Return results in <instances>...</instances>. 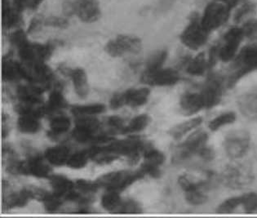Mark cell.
Returning a JSON list of instances; mask_svg holds the SVG:
<instances>
[{
  "mask_svg": "<svg viewBox=\"0 0 257 218\" xmlns=\"http://www.w3.org/2000/svg\"><path fill=\"white\" fill-rule=\"evenodd\" d=\"M74 183H75V189L78 190V191L80 192L81 194L88 195V196L95 194L99 190V188H100L96 181H92L84 180V179H79Z\"/></svg>",
  "mask_w": 257,
  "mask_h": 218,
  "instance_id": "f35d334b",
  "label": "cell"
},
{
  "mask_svg": "<svg viewBox=\"0 0 257 218\" xmlns=\"http://www.w3.org/2000/svg\"><path fill=\"white\" fill-rule=\"evenodd\" d=\"M9 118L8 116H6L5 113H3V129H2V135L3 138H7V136L9 135Z\"/></svg>",
  "mask_w": 257,
  "mask_h": 218,
  "instance_id": "db71d44e",
  "label": "cell"
},
{
  "mask_svg": "<svg viewBox=\"0 0 257 218\" xmlns=\"http://www.w3.org/2000/svg\"><path fill=\"white\" fill-rule=\"evenodd\" d=\"M209 34L201 23L199 15L193 14L190 18V23L181 33L180 40L186 48L197 51L207 44Z\"/></svg>",
  "mask_w": 257,
  "mask_h": 218,
  "instance_id": "3957f363",
  "label": "cell"
},
{
  "mask_svg": "<svg viewBox=\"0 0 257 218\" xmlns=\"http://www.w3.org/2000/svg\"><path fill=\"white\" fill-rule=\"evenodd\" d=\"M231 10L232 9L224 3L215 0L205 9L203 17L201 18V23L208 32L216 31L226 23Z\"/></svg>",
  "mask_w": 257,
  "mask_h": 218,
  "instance_id": "52a82bcc",
  "label": "cell"
},
{
  "mask_svg": "<svg viewBox=\"0 0 257 218\" xmlns=\"http://www.w3.org/2000/svg\"><path fill=\"white\" fill-rule=\"evenodd\" d=\"M257 70V45H247L242 48L233 59L227 85L233 87L249 73Z\"/></svg>",
  "mask_w": 257,
  "mask_h": 218,
  "instance_id": "6da1fadb",
  "label": "cell"
},
{
  "mask_svg": "<svg viewBox=\"0 0 257 218\" xmlns=\"http://www.w3.org/2000/svg\"><path fill=\"white\" fill-rule=\"evenodd\" d=\"M197 155L205 161H211L215 158V152L213 150L210 148L209 146H207V145L203 146V148H201L200 151H198Z\"/></svg>",
  "mask_w": 257,
  "mask_h": 218,
  "instance_id": "816d5d0a",
  "label": "cell"
},
{
  "mask_svg": "<svg viewBox=\"0 0 257 218\" xmlns=\"http://www.w3.org/2000/svg\"><path fill=\"white\" fill-rule=\"evenodd\" d=\"M22 12L19 11L11 5L10 0L2 1L3 27L6 30L20 27L22 24Z\"/></svg>",
  "mask_w": 257,
  "mask_h": 218,
  "instance_id": "ac0fdd59",
  "label": "cell"
},
{
  "mask_svg": "<svg viewBox=\"0 0 257 218\" xmlns=\"http://www.w3.org/2000/svg\"><path fill=\"white\" fill-rule=\"evenodd\" d=\"M61 71L71 79L74 84V91L79 98H86L89 93V84L85 70L80 67L74 69L61 67Z\"/></svg>",
  "mask_w": 257,
  "mask_h": 218,
  "instance_id": "4fadbf2b",
  "label": "cell"
},
{
  "mask_svg": "<svg viewBox=\"0 0 257 218\" xmlns=\"http://www.w3.org/2000/svg\"><path fill=\"white\" fill-rule=\"evenodd\" d=\"M70 156V149L65 146L50 147L44 153V159H46L48 163L57 167L67 164Z\"/></svg>",
  "mask_w": 257,
  "mask_h": 218,
  "instance_id": "7402d4cb",
  "label": "cell"
},
{
  "mask_svg": "<svg viewBox=\"0 0 257 218\" xmlns=\"http://www.w3.org/2000/svg\"><path fill=\"white\" fill-rule=\"evenodd\" d=\"M96 134L90 133V132L86 131L83 129H79V128H76L74 127V130L72 132V137L77 142L79 143H92L93 142L94 138H95Z\"/></svg>",
  "mask_w": 257,
  "mask_h": 218,
  "instance_id": "ee69618b",
  "label": "cell"
},
{
  "mask_svg": "<svg viewBox=\"0 0 257 218\" xmlns=\"http://www.w3.org/2000/svg\"><path fill=\"white\" fill-rule=\"evenodd\" d=\"M18 129L25 134H35L41 129L40 118L33 116H20L18 120Z\"/></svg>",
  "mask_w": 257,
  "mask_h": 218,
  "instance_id": "4316f807",
  "label": "cell"
},
{
  "mask_svg": "<svg viewBox=\"0 0 257 218\" xmlns=\"http://www.w3.org/2000/svg\"><path fill=\"white\" fill-rule=\"evenodd\" d=\"M67 105V101H66L61 89L53 90L49 95L46 105H44L45 111H46V116L61 112L62 110L66 108Z\"/></svg>",
  "mask_w": 257,
  "mask_h": 218,
  "instance_id": "484cf974",
  "label": "cell"
},
{
  "mask_svg": "<svg viewBox=\"0 0 257 218\" xmlns=\"http://www.w3.org/2000/svg\"><path fill=\"white\" fill-rule=\"evenodd\" d=\"M168 51L164 49L156 51L146 61V70H159L163 68L166 60L168 58Z\"/></svg>",
  "mask_w": 257,
  "mask_h": 218,
  "instance_id": "e575fe53",
  "label": "cell"
},
{
  "mask_svg": "<svg viewBox=\"0 0 257 218\" xmlns=\"http://www.w3.org/2000/svg\"><path fill=\"white\" fill-rule=\"evenodd\" d=\"M255 5L252 3H246L237 9L233 17V20L237 23H240L242 21L248 19L250 16L255 14Z\"/></svg>",
  "mask_w": 257,
  "mask_h": 218,
  "instance_id": "7bdbcfd3",
  "label": "cell"
},
{
  "mask_svg": "<svg viewBox=\"0 0 257 218\" xmlns=\"http://www.w3.org/2000/svg\"><path fill=\"white\" fill-rule=\"evenodd\" d=\"M107 126L109 127L112 133H122L125 128V123L123 119L119 116H113L108 117L106 120Z\"/></svg>",
  "mask_w": 257,
  "mask_h": 218,
  "instance_id": "f6af8a7d",
  "label": "cell"
},
{
  "mask_svg": "<svg viewBox=\"0 0 257 218\" xmlns=\"http://www.w3.org/2000/svg\"><path fill=\"white\" fill-rule=\"evenodd\" d=\"M9 41H10L13 46L15 47L18 49L19 47L22 46V45L29 41L28 38H27V33H26L23 30H21V29L17 30L9 36Z\"/></svg>",
  "mask_w": 257,
  "mask_h": 218,
  "instance_id": "bcb514c9",
  "label": "cell"
},
{
  "mask_svg": "<svg viewBox=\"0 0 257 218\" xmlns=\"http://www.w3.org/2000/svg\"><path fill=\"white\" fill-rule=\"evenodd\" d=\"M44 91L33 84L29 85H20L17 89V95L20 102L28 105H44Z\"/></svg>",
  "mask_w": 257,
  "mask_h": 218,
  "instance_id": "9a60e30c",
  "label": "cell"
},
{
  "mask_svg": "<svg viewBox=\"0 0 257 218\" xmlns=\"http://www.w3.org/2000/svg\"><path fill=\"white\" fill-rule=\"evenodd\" d=\"M88 151L90 159L97 164H109L115 161L119 156L114 154L107 146H99L95 145L90 148Z\"/></svg>",
  "mask_w": 257,
  "mask_h": 218,
  "instance_id": "44dd1931",
  "label": "cell"
},
{
  "mask_svg": "<svg viewBox=\"0 0 257 218\" xmlns=\"http://www.w3.org/2000/svg\"><path fill=\"white\" fill-rule=\"evenodd\" d=\"M208 134L203 130H197L192 133L181 144L177 146L173 155L175 163H182L198 154L201 148L207 145Z\"/></svg>",
  "mask_w": 257,
  "mask_h": 218,
  "instance_id": "8992f818",
  "label": "cell"
},
{
  "mask_svg": "<svg viewBox=\"0 0 257 218\" xmlns=\"http://www.w3.org/2000/svg\"><path fill=\"white\" fill-rule=\"evenodd\" d=\"M237 106L244 117L257 121V90L239 96L237 99Z\"/></svg>",
  "mask_w": 257,
  "mask_h": 218,
  "instance_id": "e0dca14e",
  "label": "cell"
},
{
  "mask_svg": "<svg viewBox=\"0 0 257 218\" xmlns=\"http://www.w3.org/2000/svg\"><path fill=\"white\" fill-rule=\"evenodd\" d=\"M151 122V118L147 115H140L130 121L128 125L125 126L122 134H133L143 131L148 127Z\"/></svg>",
  "mask_w": 257,
  "mask_h": 218,
  "instance_id": "4dcf8cb0",
  "label": "cell"
},
{
  "mask_svg": "<svg viewBox=\"0 0 257 218\" xmlns=\"http://www.w3.org/2000/svg\"><path fill=\"white\" fill-rule=\"evenodd\" d=\"M241 206V196L231 197L223 201L216 208L218 214H230Z\"/></svg>",
  "mask_w": 257,
  "mask_h": 218,
  "instance_id": "60d3db41",
  "label": "cell"
},
{
  "mask_svg": "<svg viewBox=\"0 0 257 218\" xmlns=\"http://www.w3.org/2000/svg\"><path fill=\"white\" fill-rule=\"evenodd\" d=\"M142 50V42L138 36L119 35L109 40L105 46L107 54L112 57H123L126 54H138Z\"/></svg>",
  "mask_w": 257,
  "mask_h": 218,
  "instance_id": "5b68a950",
  "label": "cell"
},
{
  "mask_svg": "<svg viewBox=\"0 0 257 218\" xmlns=\"http://www.w3.org/2000/svg\"><path fill=\"white\" fill-rule=\"evenodd\" d=\"M122 199L120 197L119 193L112 190H107L102 198H101V206L104 209L109 211L110 213L115 214Z\"/></svg>",
  "mask_w": 257,
  "mask_h": 218,
  "instance_id": "f546056e",
  "label": "cell"
},
{
  "mask_svg": "<svg viewBox=\"0 0 257 218\" xmlns=\"http://www.w3.org/2000/svg\"><path fill=\"white\" fill-rule=\"evenodd\" d=\"M250 146V136L245 130H236L227 134L223 146L228 157L238 159L246 155Z\"/></svg>",
  "mask_w": 257,
  "mask_h": 218,
  "instance_id": "ba28073f",
  "label": "cell"
},
{
  "mask_svg": "<svg viewBox=\"0 0 257 218\" xmlns=\"http://www.w3.org/2000/svg\"><path fill=\"white\" fill-rule=\"evenodd\" d=\"M143 213V208L142 205L138 201L128 198L122 200L115 214H142Z\"/></svg>",
  "mask_w": 257,
  "mask_h": 218,
  "instance_id": "74e56055",
  "label": "cell"
},
{
  "mask_svg": "<svg viewBox=\"0 0 257 218\" xmlns=\"http://www.w3.org/2000/svg\"><path fill=\"white\" fill-rule=\"evenodd\" d=\"M50 185L53 188V193L63 198L69 192L75 189V183L62 175H52L49 177Z\"/></svg>",
  "mask_w": 257,
  "mask_h": 218,
  "instance_id": "603a6c76",
  "label": "cell"
},
{
  "mask_svg": "<svg viewBox=\"0 0 257 218\" xmlns=\"http://www.w3.org/2000/svg\"><path fill=\"white\" fill-rule=\"evenodd\" d=\"M180 108L183 115L186 116H194L205 109L200 92H187L184 93L180 100Z\"/></svg>",
  "mask_w": 257,
  "mask_h": 218,
  "instance_id": "5bb4252c",
  "label": "cell"
},
{
  "mask_svg": "<svg viewBox=\"0 0 257 218\" xmlns=\"http://www.w3.org/2000/svg\"><path fill=\"white\" fill-rule=\"evenodd\" d=\"M202 123H203L202 117L190 119L185 122L173 127L170 130V135L173 139L180 140L187 133H190L193 130H196L198 127L202 125Z\"/></svg>",
  "mask_w": 257,
  "mask_h": 218,
  "instance_id": "d4e9b609",
  "label": "cell"
},
{
  "mask_svg": "<svg viewBox=\"0 0 257 218\" xmlns=\"http://www.w3.org/2000/svg\"><path fill=\"white\" fill-rule=\"evenodd\" d=\"M63 198L54 193H49L46 198L42 203H44V208L48 213H55L61 208L63 204Z\"/></svg>",
  "mask_w": 257,
  "mask_h": 218,
  "instance_id": "b9f144b4",
  "label": "cell"
},
{
  "mask_svg": "<svg viewBox=\"0 0 257 218\" xmlns=\"http://www.w3.org/2000/svg\"><path fill=\"white\" fill-rule=\"evenodd\" d=\"M2 78L5 82H17L24 79V67L22 63L8 57L4 58L2 66Z\"/></svg>",
  "mask_w": 257,
  "mask_h": 218,
  "instance_id": "d6986e66",
  "label": "cell"
},
{
  "mask_svg": "<svg viewBox=\"0 0 257 218\" xmlns=\"http://www.w3.org/2000/svg\"><path fill=\"white\" fill-rule=\"evenodd\" d=\"M50 174V166L39 154H33L27 160L21 161L20 175L33 176L37 178H49Z\"/></svg>",
  "mask_w": 257,
  "mask_h": 218,
  "instance_id": "8fae6325",
  "label": "cell"
},
{
  "mask_svg": "<svg viewBox=\"0 0 257 218\" xmlns=\"http://www.w3.org/2000/svg\"><path fill=\"white\" fill-rule=\"evenodd\" d=\"M245 36L248 38H257V21H250L246 22L243 27Z\"/></svg>",
  "mask_w": 257,
  "mask_h": 218,
  "instance_id": "681fc988",
  "label": "cell"
},
{
  "mask_svg": "<svg viewBox=\"0 0 257 218\" xmlns=\"http://www.w3.org/2000/svg\"><path fill=\"white\" fill-rule=\"evenodd\" d=\"M106 107L101 103L88 104V105H74L71 108V112L75 117L79 116H93L105 112Z\"/></svg>",
  "mask_w": 257,
  "mask_h": 218,
  "instance_id": "83f0119b",
  "label": "cell"
},
{
  "mask_svg": "<svg viewBox=\"0 0 257 218\" xmlns=\"http://www.w3.org/2000/svg\"><path fill=\"white\" fill-rule=\"evenodd\" d=\"M71 127V120L66 116H60L54 117L50 121V132L48 135L57 137L62 135L69 131Z\"/></svg>",
  "mask_w": 257,
  "mask_h": 218,
  "instance_id": "f1b7e54d",
  "label": "cell"
},
{
  "mask_svg": "<svg viewBox=\"0 0 257 218\" xmlns=\"http://www.w3.org/2000/svg\"><path fill=\"white\" fill-rule=\"evenodd\" d=\"M185 201L192 206H200L207 203V196L205 194L204 188H197L185 192Z\"/></svg>",
  "mask_w": 257,
  "mask_h": 218,
  "instance_id": "d590c367",
  "label": "cell"
},
{
  "mask_svg": "<svg viewBox=\"0 0 257 218\" xmlns=\"http://www.w3.org/2000/svg\"><path fill=\"white\" fill-rule=\"evenodd\" d=\"M44 19L45 18L42 15L35 16L30 23L27 32L29 34H33L40 31L41 27L44 26Z\"/></svg>",
  "mask_w": 257,
  "mask_h": 218,
  "instance_id": "c3c4849f",
  "label": "cell"
},
{
  "mask_svg": "<svg viewBox=\"0 0 257 218\" xmlns=\"http://www.w3.org/2000/svg\"><path fill=\"white\" fill-rule=\"evenodd\" d=\"M109 105L112 110L120 109L122 108L123 105H125L124 99H123V96L122 93H115L113 94L110 101H109Z\"/></svg>",
  "mask_w": 257,
  "mask_h": 218,
  "instance_id": "f907efd6",
  "label": "cell"
},
{
  "mask_svg": "<svg viewBox=\"0 0 257 218\" xmlns=\"http://www.w3.org/2000/svg\"><path fill=\"white\" fill-rule=\"evenodd\" d=\"M241 206L246 214L255 213L257 211V193L248 192L241 195Z\"/></svg>",
  "mask_w": 257,
  "mask_h": 218,
  "instance_id": "ab89813d",
  "label": "cell"
},
{
  "mask_svg": "<svg viewBox=\"0 0 257 218\" xmlns=\"http://www.w3.org/2000/svg\"><path fill=\"white\" fill-rule=\"evenodd\" d=\"M143 157L145 159L144 164L157 168H160L165 162V155L164 153L154 148L151 144L145 151Z\"/></svg>",
  "mask_w": 257,
  "mask_h": 218,
  "instance_id": "1f68e13d",
  "label": "cell"
},
{
  "mask_svg": "<svg viewBox=\"0 0 257 218\" xmlns=\"http://www.w3.org/2000/svg\"><path fill=\"white\" fill-rule=\"evenodd\" d=\"M254 181V175L250 168L242 164L225 167L221 174V181L226 187L240 190L250 185Z\"/></svg>",
  "mask_w": 257,
  "mask_h": 218,
  "instance_id": "277c9868",
  "label": "cell"
},
{
  "mask_svg": "<svg viewBox=\"0 0 257 218\" xmlns=\"http://www.w3.org/2000/svg\"><path fill=\"white\" fill-rule=\"evenodd\" d=\"M145 177L146 175L141 169L138 171L121 170L103 175L96 181L100 188L120 193Z\"/></svg>",
  "mask_w": 257,
  "mask_h": 218,
  "instance_id": "7a4b0ae2",
  "label": "cell"
},
{
  "mask_svg": "<svg viewBox=\"0 0 257 218\" xmlns=\"http://www.w3.org/2000/svg\"><path fill=\"white\" fill-rule=\"evenodd\" d=\"M33 199L29 187L23 188L18 192H12L7 195L3 196V208L5 210H11L18 207H23L28 204L29 202Z\"/></svg>",
  "mask_w": 257,
  "mask_h": 218,
  "instance_id": "2e32d148",
  "label": "cell"
},
{
  "mask_svg": "<svg viewBox=\"0 0 257 218\" xmlns=\"http://www.w3.org/2000/svg\"><path fill=\"white\" fill-rule=\"evenodd\" d=\"M180 74L171 68H161L159 70H145L142 74V83L156 87H168L177 84L180 81Z\"/></svg>",
  "mask_w": 257,
  "mask_h": 218,
  "instance_id": "30bf717a",
  "label": "cell"
},
{
  "mask_svg": "<svg viewBox=\"0 0 257 218\" xmlns=\"http://www.w3.org/2000/svg\"><path fill=\"white\" fill-rule=\"evenodd\" d=\"M199 92L205 109H211L216 106L222 97V79L217 75L209 77Z\"/></svg>",
  "mask_w": 257,
  "mask_h": 218,
  "instance_id": "7c38bea8",
  "label": "cell"
},
{
  "mask_svg": "<svg viewBox=\"0 0 257 218\" xmlns=\"http://www.w3.org/2000/svg\"><path fill=\"white\" fill-rule=\"evenodd\" d=\"M14 6L16 9L20 12L23 11L24 9H30L32 0H13Z\"/></svg>",
  "mask_w": 257,
  "mask_h": 218,
  "instance_id": "f5cc1de1",
  "label": "cell"
},
{
  "mask_svg": "<svg viewBox=\"0 0 257 218\" xmlns=\"http://www.w3.org/2000/svg\"><path fill=\"white\" fill-rule=\"evenodd\" d=\"M208 68V58L204 53H200L188 61L186 72L192 76H203Z\"/></svg>",
  "mask_w": 257,
  "mask_h": 218,
  "instance_id": "cb8c5ba5",
  "label": "cell"
},
{
  "mask_svg": "<svg viewBox=\"0 0 257 218\" xmlns=\"http://www.w3.org/2000/svg\"><path fill=\"white\" fill-rule=\"evenodd\" d=\"M89 159L88 151H79L70 155L66 165L72 169H81L87 165Z\"/></svg>",
  "mask_w": 257,
  "mask_h": 218,
  "instance_id": "8d00e7d4",
  "label": "cell"
},
{
  "mask_svg": "<svg viewBox=\"0 0 257 218\" xmlns=\"http://www.w3.org/2000/svg\"><path fill=\"white\" fill-rule=\"evenodd\" d=\"M45 27H54V28L64 29L69 26V22L66 18L60 17H49L44 19Z\"/></svg>",
  "mask_w": 257,
  "mask_h": 218,
  "instance_id": "7dc6e473",
  "label": "cell"
},
{
  "mask_svg": "<svg viewBox=\"0 0 257 218\" xmlns=\"http://www.w3.org/2000/svg\"><path fill=\"white\" fill-rule=\"evenodd\" d=\"M245 36L243 29L233 27L224 34V43L218 48V58L223 62L233 61L237 56L240 44Z\"/></svg>",
  "mask_w": 257,
  "mask_h": 218,
  "instance_id": "9c48e42d",
  "label": "cell"
},
{
  "mask_svg": "<svg viewBox=\"0 0 257 218\" xmlns=\"http://www.w3.org/2000/svg\"><path fill=\"white\" fill-rule=\"evenodd\" d=\"M216 1L224 3V5H226L228 7L232 9L233 8L236 7L241 0H216Z\"/></svg>",
  "mask_w": 257,
  "mask_h": 218,
  "instance_id": "11a10c76",
  "label": "cell"
},
{
  "mask_svg": "<svg viewBox=\"0 0 257 218\" xmlns=\"http://www.w3.org/2000/svg\"><path fill=\"white\" fill-rule=\"evenodd\" d=\"M151 95V91L148 87L130 88L122 92L124 99L125 105L137 108L146 105Z\"/></svg>",
  "mask_w": 257,
  "mask_h": 218,
  "instance_id": "ffe728a7",
  "label": "cell"
},
{
  "mask_svg": "<svg viewBox=\"0 0 257 218\" xmlns=\"http://www.w3.org/2000/svg\"><path fill=\"white\" fill-rule=\"evenodd\" d=\"M74 127L83 129L86 131L96 134L100 128V122L96 118L92 116H79L77 117Z\"/></svg>",
  "mask_w": 257,
  "mask_h": 218,
  "instance_id": "836d02e7",
  "label": "cell"
},
{
  "mask_svg": "<svg viewBox=\"0 0 257 218\" xmlns=\"http://www.w3.org/2000/svg\"><path fill=\"white\" fill-rule=\"evenodd\" d=\"M236 119H237V116L234 112H224L211 120L208 124V128L211 131L216 132L223 127L233 124L235 122Z\"/></svg>",
  "mask_w": 257,
  "mask_h": 218,
  "instance_id": "d6a6232c",
  "label": "cell"
}]
</instances>
